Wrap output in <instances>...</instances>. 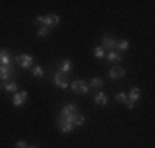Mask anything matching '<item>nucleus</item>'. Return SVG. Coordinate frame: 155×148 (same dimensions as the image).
Returning a JSON list of instances; mask_svg holds the SVG:
<instances>
[{
    "instance_id": "obj_1",
    "label": "nucleus",
    "mask_w": 155,
    "mask_h": 148,
    "mask_svg": "<svg viewBox=\"0 0 155 148\" xmlns=\"http://www.w3.org/2000/svg\"><path fill=\"white\" fill-rule=\"evenodd\" d=\"M36 23H43V27H48L51 30V27H56L60 23V15L56 13H50V15H38L35 18Z\"/></svg>"
},
{
    "instance_id": "obj_2",
    "label": "nucleus",
    "mask_w": 155,
    "mask_h": 148,
    "mask_svg": "<svg viewBox=\"0 0 155 148\" xmlns=\"http://www.w3.org/2000/svg\"><path fill=\"white\" fill-rule=\"evenodd\" d=\"M15 63L20 66V68H23V69H31L33 56H31V54H28V53H20V54H17V56H15Z\"/></svg>"
},
{
    "instance_id": "obj_3",
    "label": "nucleus",
    "mask_w": 155,
    "mask_h": 148,
    "mask_svg": "<svg viewBox=\"0 0 155 148\" xmlns=\"http://www.w3.org/2000/svg\"><path fill=\"white\" fill-rule=\"evenodd\" d=\"M66 122H69V124L73 125V127H81V125H84V122H86V118H84L83 114L76 112V114H71V115L68 117H63Z\"/></svg>"
},
{
    "instance_id": "obj_4",
    "label": "nucleus",
    "mask_w": 155,
    "mask_h": 148,
    "mask_svg": "<svg viewBox=\"0 0 155 148\" xmlns=\"http://www.w3.org/2000/svg\"><path fill=\"white\" fill-rule=\"evenodd\" d=\"M53 82L56 84L60 89H66L69 86V81H68V76L66 74H63V72H60V71H56L54 72V76H53Z\"/></svg>"
},
{
    "instance_id": "obj_5",
    "label": "nucleus",
    "mask_w": 155,
    "mask_h": 148,
    "mask_svg": "<svg viewBox=\"0 0 155 148\" xmlns=\"http://www.w3.org/2000/svg\"><path fill=\"white\" fill-rule=\"evenodd\" d=\"M17 74V71L12 66H0V81H12V77Z\"/></svg>"
},
{
    "instance_id": "obj_6",
    "label": "nucleus",
    "mask_w": 155,
    "mask_h": 148,
    "mask_svg": "<svg viewBox=\"0 0 155 148\" xmlns=\"http://www.w3.org/2000/svg\"><path fill=\"white\" fill-rule=\"evenodd\" d=\"M27 99H28V92L27 91H17L15 94H13L12 102H13L15 107H21V104L27 102Z\"/></svg>"
},
{
    "instance_id": "obj_7",
    "label": "nucleus",
    "mask_w": 155,
    "mask_h": 148,
    "mask_svg": "<svg viewBox=\"0 0 155 148\" xmlns=\"http://www.w3.org/2000/svg\"><path fill=\"white\" fill-rule=\"evenodd\" d=\"M56 125H58V128H60L61 133H71L73 130H74V127H73L69 122H66L63 117H60V118L56 120Z\"/></svg>"
},
{
    "instance_id": "obj_8",
    "label": "nucleus",
    "mask_w": 155,
    "mask_h": 148,
    "mask_svg": "<svg viewBox=\"0 0 155 148\" xmlns=\"http://www.w3.org/2000/svg\"><path fill=\"white\" fill-rule=\"evenodd\" d=\"M76 112H78V105H76L74 102H68V104H64V105H63L61 115H60V117H68V115L76 114Z\"/></svg>"
},
{
    "instance_id": "obj_9",
    "label": "nucleus",
    "mask_w": 155,
    "mask_h": 148,
    "mask_svg": "<svg viewBox=\"0 0 155 148\" xmlns=\"http://www.w3.org/2000/svg\"><path fill=\"white\" fill-rule=\"evenodd\" d=\"M0 66H12V54L8 50H0Z\"/></svg>"
},
{
    "instance_id": "obj_10",
    "label": "nucleus",
    "mask_w": 155,
    "mask_h": 148,
    "mask_svg": "<svg viewBox=\"0 0 155 148\" xmlns=\"http://www.w3.org/2000/svg\"><path fill=\"white\" fill-rule=\"evenodd\" d=\"M125 76V69L120 68V66H114V68L109 69V77L110 79H120V77Z\"/></svg>"
},
{
    "instance_id": "obj_11",
    "label": "nucleus",
    "mask_w": 155,
    "mask_h": 148,
    "mask_svg": "<svg viewBox=\"0 0 155 148\" xmlns=\"http://www.w3.org/2000/svg\"><path fill=\"white\" fill-rule=\"evenodd\" d=\"M104 50H109V51H114L116 50V40L112 36H104L102 38V44H101Z\"/></svg>"
},
{
    "instance_id": "obj_12",
    "label": "nucleus",
    "mask_w": 155,
    "mask_h": 148,
    "mask_svg": "<svg viewBox=\"0 0 155 148\" xmlns=\"http://www.w3.org/2000/svg\"><path fill=\"white\" fill-rule=\"evenodd\" d=\"M58 69H60V72L68 76V74L71 72V69H73V63L69 61V59H63V61L60 63V66H58Z\"/></svg>"
},
{
    "instance_id": "obj_13",
    "label": "nucleus",
    "mask_w": 155,
    "mask_h": 148,
    "mask_svg": "<svg viewBox=\"0 0 155 148\" xmlns=\"http://www.w3.org/2000/svg\"><path fill=\"white\" fill-rule=\"evenodd\" d=\"M94 102L97 104V105H106V104L109 102V97L104 92H97V94L94 95Z\"/></svg>"
},
{
    "instance_id": "obj_14",
    "label": "nucleus",
    "mask_w": 155,
    "mask_h": 148,
    "mask_svg": "<svg viewBox=\"0 0 155 148\" xmlns=\"http://www.w3.org/2000/svg\"><path fill=\"white\" fill-rule=\"evenodd\" d=\"M127 99L132 101V102H137L140 99V89L139 87H132L130 91H129V94H127Z\"/></svg>"
},
{
    "instance_id": "obj_15",
    "label": "nucleus",
    "mask_w": 155,
    "mask_h": 148,
    "mask_svg": "<svg viewBox=\"0 0 155 148\" xmlns=\"http://www.w3.org/2000/svg\"><path fill=\"white\" fill-rule=\"evenodd\" d=\"M106 59H107V61H112V63H120L122 61V56H120L117 51H109V53L106 54Z\"/></svg>"
},
{
    "instance_id": "obj_16",
    "label": "nucleus",
    "mask_w": 155,
    "mask_h": 148,
    "mask_svg": "<svg viewBox=\"0 0 155 148\" xmlns=\"http://www.w3.org/2000/svg\"><path fill=\"white\" fill-rule=\"evenodd\" d=\"M3 89H5L7 92H13V94H15V92L18 91V84L15 82V81H7Z\"/></svg>"
},
{
    "instance_id": "obj_17",
    "label": "nucleus",
    "mask_w": 155,
    "mask_h": 148,
    "mask_svg": "<svg viewBox=\"0 0 155 148\" xmlns=\"http://www.w3.org/2000/svg\"><path fill=\"white\" fill-rule=\"evenodd\" d=\"M87 84H89V87H97L99 89V87L104 86V81H102V77H91Z\"/></svg>"
},
{
    "instance_id": "obj_18",
    "label": "nucleus",
    "mask_w": 155,
    "mask_h": 148,
    "mask_svg": "<svg viewBox=\"0 0 155 148\" xmlns=\"http://www.w3.org/2000/svg\"><path fill=\"white\" fill-rule=\"evenodd\" d=\"M116 48H117V50H119V51H127L129 50V41H127V40H116Z\"/></svg>"
},
{
    "instance_id": "obj_19",
    "label": "nucleus",
    "mask_w": 155,
    "mask_h": 148,
    "mask_svg": "<svg viewBox=\"0 0 155 148\" xmlns=\"http://www.w3.org/2000/svg\"><path fill=\"white\" fill-rule=\"evenodd\" d=\"M87 92H89V84L86 82V81H83V79H79V94H83V95H86Z\"/></svg>"
},
{
    "instance_id": "obj_20",
    "label": "nucleus",
    "mask_w": 155,
    "mask_h": 148,
    "mask_svg": "<svg viewBox=\"0 0 155 148\" xmlns=\"http://www.w3.org/2000/svg\"><path fill=\"white\" fill-rule=\"evenodd\" d=\"M31 74H33L35 77H43L45 69H43L41 66H31Z\"/></svg>"
},
{
    "instance_id": "obj_21",
    "label": "nucleus",
    "mask_w": 155,
    "mask_h": 148,
    "mask_svg": "<svg viewBox=\"0 0 155 148\" xmlns=\"http://www.w3.org/2000/svg\"><path fill=\"white\" fill-rule=\"evenodd\" d=\"M94 56L97 58V59H102V58L106 56V50L102 46H96L94 48Z\"/></svg>"
},
{
    "instance_id": "obj_22",
    "label": "nucleus",
    "mask_w": 155,
    "mask_h": 148,
    "mask_svg": "<svg viewBox=\"0 0 155 148\" xmlns=\"http://www.w3.org/2000/svg\"><path fill=\"white\" fill-rule=\"evenodd\" d=\"M125 101H127V94H125V92H117L116 94V102H124L125 104Z\"/></svg>"
},
{
    "instance_id": "obj_23",
    "label": "nucleus",
    "mask_w": 155,
    "mask_h": 148,
    "mask_svg": "<svg viewBox=\"0 0 155 148\" xmlns=\"http://www.w3.org/2000/svg\"><path fill=\"white\" fill-rule=\"evenodd\" d=\"M48 33H50V28H48V27H41L38 31H36V35H38L40 38H43V36H46Z\"/></svg>"
},
{
    "instance_id": "obj_24",
    "label": "nucleus",
    "mask_w": 155,
    "mask_h": 148,
    "mask_svg": "<svg viewBox=\"0 0 155 148\" xmlns=\"http://www.w3.org/2000/svg\"><path fill=\"white\" fill-rule=\"evenodd\" d=\"M71 89H73V92H74V94H79V79L73 81V82H71Z\"/></svg>"
},
{
    "instance_id": "obj_25",
    "label": "nucleus",
    "mask_w": 155,
    "mask_h": 148,
    "mask_svg": "<svg viewBox=\"0 0 155 148\" xmlns=\"http://www.w3.org/2000/svg\"><path fill=\"white\" fill-rule=\"evenodd\" d=\"M28 145H27V142H23V140H20V142H17V145H15V148H27Z\"/></svg>"
},
{
    "instance_id": "obj_26",
    "label": "nucleus",
    "mask_w": 155,
    "mask_h": 148,
    "mask_svg": "<svg viewBox=\"0 0 155 148\" xmlns=\"http://www.w3.org/2000/svg\"><path fill=\"white\" fill-rule=\"evenodd\" d=\"M125 105H127V109H134L135 102H132V101H129V99H127V101H125Z\"/></svg>"
},
{
    "instance_id": "obj_27",
    "label": "nucleus",
    "mask_w": 155,
    "mask_h": 148,
    "mask_svg": "<svg viewBox=\"0 0 155 148\" xmlns=\"http://www.w3.org/2000/svg\"><path fill=\"white\" fill-rule=\"evenodd\" d=\"M27 148H38L36 145H30V146H27Z\"/></svg>"
},
{
    "instance_id": "obj_28",
    "label": "nucleus",
    "mask_w": 155,
    "mask_h": 148,
    "mask_svg": "<svg viewBox=\"0 0 155 148\" xmlns=\"http://www.w3.org/2000/svg\"><path fill=\"white\" fill-rule=\"evenodd\" d=\"M0 89H2V84H0Z\"/></svg>"
}]
</instances>
